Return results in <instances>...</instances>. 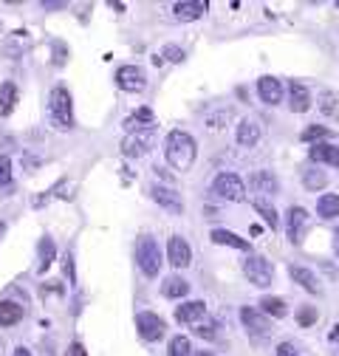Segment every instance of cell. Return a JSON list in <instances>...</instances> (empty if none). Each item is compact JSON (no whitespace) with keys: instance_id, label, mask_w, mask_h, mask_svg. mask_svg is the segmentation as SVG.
Masks as SVG:
<instances>
[{"instance_id":"6da1fadb","label":"cell","mask_w":339,"mask_h":356,"mask_svg":"<svg viewBox=\"0 0 339 356\" xmlns=\"http://www.w3.org/2000/svg\"><path fill=\"white\" fill-rule=\"evenodd\" d=\"M164 156L170 161V167H176V170H190L195 156H198V147H195V139L190 136L187 130H173L167 136L164 142Z\"/></svg>"},{"instance_id":"7a4b0ae2","label":"cell","mask_w":339,"mask_h":356,"mask_svg":"<svg viewBox=\"0 0 339 356\" xmlns=\"http://www.w3.org/2000/svg\"><path fill=\"white\" fill-rule=\"evenodd\" d=\"M49 119L57 130H71L74 127V105H71V94L65 88H54L49 97Z\"/></svg>"},{"instance_id":"3957f363","label":"cell","mask_w":339,"mask_h":356,"mask_svg":"<svg viewBox=\"0 0 339 356\" xmlns=\"http://www.w3.org/2000/svg\"><path fill=\"white\" fill-rule=\"evenodd\" d=\"M136 263H139V269L147 277L158 275V269H161V249H158L156 238H150V235L139 238V243H136Z\"/></svg>"},{"instance_id":"277c9868","label":"cell","mask_w":339,"mask_h":356,"mask_svg":"<svg viewBox=\"0 0 339 356\" xmlns=\"http://www.w3.org/2000/svg\"><path fill=\"white\" fill-rule=\"evenodd\" d=\"M243 275L249 277L251 286H258V289H266V286H272V280H274L272 263H269L266 257H261V254H249V257H246Z\"/></svg>"},{"instance_id":"5b68a950","label":"cell","mask_w":339,"mask_h":356,"mask_svg":"<svg viewBox=\"0 0 339 356\" xmlns=\"http://www.w3.org/2000/svg\"><path fill=\"white\" fill-rule=\"evenodd\" d=\"M212 193L226 201H246V184L235 172H221L215 178V184H212Z\"/></svg>"},{"instance_id":"8992f818","label":"cell","mask_w":339,"mask_h":356,"mask_svg":"<svg viewBox=\"0 0 339 356\" xmlns=\"http://www.w3.org/2000/svg\"><path fill=\"white\" fill-rule=\"evenodd\" d=\"M116 85L127 94H139V91L147 88V74L139 65H122L116 71Z\"/></svg>"},{"instance_id":"52a82bcc","label":"cell","mask_w":339,"mask_h":356,"mask_svg":"<svg viewBox=\"0 0 339 356\" xmlns=\"http://www.w3.org/2000/svg\"><path fill=\"white\" fill-rule=\"evenodd\" d=\"M136 328H139V337L144 342H158L167 331L164 320L158 314H153V311H142V314H136Z\"/></svg>"},{"instance_id":"ba28073f","label":"cell","mask_w":339,"mask_h":356,"mask_svg":"<svg viewBox=\"0 0 339 356\" xmlns=\"http://www.w3.org/2000/svg\"><path fill=\"white\" fill-rule=\"evenodd\" d=\"M150 198H153L158 207H164L170 215H181V212H184V198H181V193H176L173 187L153 184V187H150Z\"/></svg>"},{"instance_id":"9c48e42d","label":"cell","mask_w":339,"mask_h":356,"mask_svg":"<svg viewBox=\"0 0 339 356\" xmlns=\"http://www.w3.org/2000/svg\"><path fill=\"white\" fill-rule=\"evenodd\" d=\"M308 227H311V215H308V209H303V207H291V209H288V241H291V243H303Z\"/></svg>"},{"instance_id":"30bf717a","label":"cell","mask_w":339,"mask_h":356,"mask_svg":"<svg viewBox=\"0 0 339 356\" xmlns=\"http://www.w3.org/2000/svg\"><path fill=\"white\" fill-rule=\"evenodd\" d=\"M153 136H156V127H150V130H136V133H131L124 142H122V153L124 156H144L150 147H153Z\"/></svg>"},{"instance_id":"8fae6325","label":"cell","mask_w":339,"mask_h":356,"mask_svg":"<svg viewBox=\"0 0 339 356\" xmlns=\"http://www.w3.org/2000/svg\"><path fill=\"white\" fill-rule=\"evenodd\" d=\"M167 260L176 266V269H187V266L192 263V249L190 243L181 238V235H173L167 243Z\"/></svg>"},{"instance_id":"7c38bea8","label":"cell","mask_w":339,"mask_h":356,"mask_svg":"<svg viewBox=\"0 0 339 356\" xmlns=\"http://www.w3.org/2000/svg\"><path fill=\"white\" fill-rule=\"evenodd\" d=\"M204 314H206V302L204 300H190V302H181L176 308V320L181 325H192V323L204 320Z\"/></svg>"},{"instance_id":"4fadbf2b","label":"cell","mask_w":339,"mask_h":356,"mask_svg":"<svg viewBox=\"0 0 339 356\" xmlns=\"http://www.w3.org/2000/svg\"><path fill=\"white\" fill-rule=\"evenodd\" d=\"M240 320H243V325H246V331L251 337H266L272 331L269 328V320L261 314V311H254V308H243L240 311Z\"/></svg>"},{"instance_id":"5bb4252c","label":"cell","mask_w":339,"mask_h":356,"mask_svg":"<svg viewBox=\"0 0 339 356\" xmlns=\"http://www.w3.org/2000/svg\"><path fill=\"white\" fill-rule=\"evenodd\" d=\"M258 94L266 105H280L283 102V85L274 76H261L258 79Z\"/></svg>"},{"instance_id":"9a60e30c","label":"cell","mask_w":339,"mask_h":356,"mask_svg":"<svg viewBox=\"0 0 339 356\" xmlns=\"http://www.w3.org/2000/svg\"><path fill=\"white\" fill-rule=\"evenodd\" d=\"M249 187L254 190V193H261V195H274L277 190H280V184H277V178L269 172V170H258L251 178H249Z\"/></svg>"},{"instance_id":"2e32d148","label":"cell","mask_w":339,"mask_h":356,"mask_svg":"<svg viewBox=\"0 0 339 356\" xmlns=\"http://www.w3.org/2000/svg\"><path fill=\"white\" fill-rule=\"evenodd\" d=\"M288 105H291V111L294 113H306L308 108H311V94H308V88L303 85V82H291V88H288Z\"/></svg>"},{"instance_id":"e0dca14e","label":"cell","mask_w":339,"mask_h":356,"mask_svg":"<svg viewBox=\"0 0 339 356\" xmlns=\"http://www.w3.org/2000/svg\"><path fill=\"white\" fill-rule=\"evenodd\" d=\"M258 142H261V124L251 122V119H243V122L238 124V145L254 147Z\"/></svg>"},{"instance_id":"ac0fdd59","label":"cell","mask_w":339,"mask_h":356,"mask_svg":"<svg viewBox=\"0 0 339 356\" xmlns=\"http://www.w3.org/2000/svg\"><path fill=\"white\" fill-rule=\"evenodd\" d=\"M187 291H190V283H187L184 277H179V275H170V277L161 283V294H164L167 300H181V297H187Z\"/></svg>"},{"instance_id":"d6986e66","label":"cell","mask_w":339,"mask_h":356,"mask_svg":"<svg viewBox=\"0 0 339 356\" xmlns=\"http://www.w3.org/2000/svg\"><path fill=\"white\" fill-rule=\"evenodd\" d=\"M308 156L317 164H333V167H339V145H314L308 150Z\"/></svg>"},{"instance_id":"ffe728a7","label":"cell","mask_w":339,"mask_h":356,"mask_svg":"<svg viewBox=\"0 0 339 356\" xmlns=\"http://www.w3.org/2000/svg\"><path fill=\"white\" fill-rule=\"evenodd\" d=\"M288 275H291L294 283H300L306 291H311V294L320 291V280H317V275L308 272V269H303V266H288Z\"/></svg>"},{"instance_id":"44dd1931","label":"cell","mask_w":339,"mask_h":356,"mask_svg":"<svg viewBox=\"0 0 339 356\" xmlns=\"http://www.w3.org/2000/svg\"><path fill=\"white\" fill-rule=\"evenodd\" d=\"M153 122H156L153 111H150V108H139L133 116H127V119H124V127L131 130V133H136V130H150V127H156Z\"/></svg>"},{"instance_id":"7402d4cb","label":"cell","mask_w":339,"mask_h":356,"mask_svg":"<svg viewBox=\"0 0 339 356\" xmlns=\"http://www.w3.org/2000/svg\"><path fill=\"white\" fill-rule=\"evenodd\" d=\"M209 238L215 241L218 246H232V249L249 252V241H246V238H240V235H235V232H229V229H212V235H209Z\"/></svg>"},{"instance_id":"603a6c76","label":"cell","mask_w":339,"mask_h":356,"mask_svg":"<svg viewBox=\"0 0 339 356\" xmlns=\"http://www.w3.org/2000/svg\"><path fill=\"white\" fill-rule=\"evenodd\" d=\"M317 108L328 116V119H339V94L336 91H320L317 94Z\"/></svg>"},{"instance_id":"cb8c5ba5","label":"cell","mask_w":339,"mask_h":356,"mask_svg":"<svg viewBox=\"0 0 339 356\" xmlns=\"http://www.w3.org/2000/svg\"><path fill=\"white\" fill-rule=\"evenodd\" d=\"M206 12V3H192V0H181V3L173 6V15L179 20H198Z\"/></svg>"},{"instance_id":"d4e9b609","label":"cell","mask_w":339,"mask_h":356,"mask_svg":"<svg viewBox=\"0 0 339 356\" xmlns=\"http://www.w3.org/2000/svg\"><path fill=\"white\" fill-rule=\"evenodd\" d=\"M23 305H17V302H9V300H3L0 302V325H17L20 320H23Z\"/></svg>"},{"instance_id":"484cf974","label":"cell","mask_w":339,"mask_h":356,"mask_svg":"<svg viewBox=\"0 0 339 356\" xmlns=\"http://www.w3.org/2000/svg\"><path fill=\"white\" fill-rule=\"evenodd\" d=\"M15 102H17V85L15 82H3L0 85V116H9Z\"/></svg>"},{"instance_id":"4316f807","label":"cell","mask_w":339,"mask_h":356,"mask_svg":"<svg viewBox=\"0 0 339 356\" xmlns=\"http://www.w3.org/2000/svg\"><path fill=\"white\" fill-rule=\"evenodd\" d=\"M261 308H263V314H269V317H274V320L288 317V305H286V300H280V297H263V300H261Z\"/></svg>"},{"instance_id":"83f0119b","label":"cell","mask_w":339,"mask_h":356,"mask_svg":"<svg viewBox=\"0 0 339 356\" xmlns=\"http://www.w3.org/2000/svg\"><path fill=\"white\" fill-rule=\"evenodd\" d=\"M317 212H320V218H325V220L339 218V195H322V198L317 201Z\"/></svg>"},{"instance_id":"f1b7e54d","label":"cell","mask_w":339,"mask_h":356,"mask_svg":"<svg viewBox=\"0 0 339 356\" xmlns=\"http://www.w3.org/2000/svg\"><path fill=\"white\" fill-rule=\"evenodd\" d=\"M37 252H40V272H46L49 266L54 263V254H57L54 241H51V238H42V241H40V246H37Z\"/></svg>"},{"instance_id":"f546056e","label":"cell","mask_w":339,"mask_h":356,"mask_svg":"<svg viewBox=\"0 0 339 356\" xmlns=\"http://www.w3.org/2000/svg\"><path fill=\"white\" fill-rule=\"evenodd\" d=\"M303 184L308 190H322L328 184V175L322 170H303Z\"/></svg>"},{"instance_id":"4dcf8cb0","label":"cell","mask_w":339,"mask_h":356,"mask_svg":"<svg viewBox=\"0 0 339 356\" xmlns=\"http://www.w3.org/2000/svg\"><path fill=\"white\" fill-rule=\"evenodd\" d=\"M170 356H192V342L190 337H173L170 339Z\"/></svg>"},{"instance_id":"1f68e13d","label":"cell","mask_w":339,"mask_h":356,"mask_svg":"<svg viewBox=\"0 0 339 356\" xmlns=\"http://www.w3.org/2000/svg\"><path fill=\"white\" fill-rule=\"evenodd\" d=\"M254 209H258L261 215H263V220H266V224L274 229L277 227V209L272 207V204H266L263 198H254Z\"/></svg>"},{"instance_id":"d6a6232c","label":"cell","mask_w":339,"mask_h":356,"mask_svg":"<svg viewBox=\"0 0 339 356\" xmlns=\"http://www.w3.org/2000/svg\"><path fill=\"white\" fill-rule=\"evenodd\" d=\"M12 187V161L6 156H0V190Z\"/></svg>"},{"instance_id":"836d02e7","label":"cell","mask_w":339,"mask_h":356,"mask_svg":"<svg viewBox=\"0 0 339 356\" xmlns=\"http://www.w3.org/2000/svg\"><path fill=\"white\" fill-rule=\"evenodd\" d=\"M328 136H331V130H328V127H317V124H311V127H306V130H303V139H306V142L328 139Z\"/></svg>"},{"instance_id":"e575fe53","label":"cell","mask_w":339,"mask_h":356,"mask_svg":"<svg viewBox=\"0 0 339 356\" xmlns=\"http://www.w3.org/2000/svg\"><path fill=\"white\" fill-rule=\"evenodd\" d=\"M161 57H167L170 63H181V60H184V49H179V46H173V42H170V46L161 49Z\"/></svg>"},{"instance_id":"d590c367","label":"cell","mask_w":339,"mask_h":356,"mask_svg":"<svg viewBox=\"0 0 339 356\" xmlns=\"http://www.w3.org/2000/svg\"><path fill=\"white\" fill-rule=\"evenodd\" d=\"M297 320H300V325H311V323H317V308L314 305H306L303 311H300V314H297Z\"/></svg>"},{"instance_id":"8d00e7d4","label":"cell","mask_w":339,"mask_h":356,"mask_svg":"<svg viewBox=\"0 0 339 356\" xmlns=\"http://www.w3.org/2000/svg\"><path fill=\"white\" fill-rule=\"evenodd\" d=\"M277 356H303V353H300V348H294L291 342H283V345H277Z\"/></svg>"},{"instance_id":"74e56055","label":"cell","mask_w":339,"mask_h":356,"mask_svg":"<svg viewBox=\"0 0 339 356\" xmlns=\"http://www.w3.org/2000/svg\"><path fill=\"white\" fill-rule=\"evenodd\" d=\"M195 334H198L201 339H215V325H198Z\"/></svg>"},{"instance_id":"f35d334b","label":"cell","mask_w":339,"mask_h":356,"mask_svg":"<svg viewBox=\"0 0 339 356\" xmlns=\"http://www.w3.org/2000/svg\"><path fill=\"white\" fill-rule=\"evenodd\" d=\"M65 275H68V283L76 280V277H74V257H71V252L65 254Z\"/></svg>"},{"instance_id":"ab89813d","label":"cell","mask_w":339,"mask_h":356,"mask_svg":"<svg viewBox=\"0 0 339 356\" xmlns=\"http://www.w3.org/2000/svg\"><path fill=\"white\" fill-rule=\"evenodd\" d=\"M68 356H88V353H85V348H82L79 342H74V345L68 348Z\"/></svg>"},{"instance_id":"60d3db41","label":"cell","mask_w":339,"mask_h":356,"mask_svg":"<svg viewBox=\"0 0 339 356\" xmlns=\"http://www.w3.org/2000/svg\"><path fill=\"white\" fill-rule=\"evenodd\" d=\"M12 356H31V350H28V348H15Z\"/></svg>"},{"instance_id":"b9f144b4","label":"cell","mask_w":339,"mask_h":356,"mask_svg":"<svg viewBox=\"0 0 339 356\" xmlns=\"http://www.w3.org/2000/svg\"><path fill=\"white\" fill-rule=\"evenodd\" d=\"M333 249H336V257H339V229H333Z\"/></svg>"},{"instance_id":"7bdbcfd3","label":"cell","mask_w":339,"mask_h":356,"mask_svg":"<svg viewBox=\"0 0 339 356\" xmlns=\"http://www.w3.org/2000/svg\"><path fill=\"white\" fill-rule=\"evenodd\" d=\"M198 356H212V353H209V350H201V353H198Z\"/></svg>"},{"instance_id":"ee69618b","label":"cell","mask_w":339,"mask_h":356,"mask_svg":"<svg viewBox=\"0 0 339 356\" xmlns=\"http://www.w3.org/2000/svg\"><path fill=\"white\" fill-rule=\"evenodd\" d=\"M336 9H339V0H336Z\"/></svg>"},{"instance_id":"f6af8a7d","label":"cell","mask_w":339,"mask_h":356,"mask_svg":"<svg viewBox=\"0 0 339 356\" xmlns=\"http://www.w3.org/2000/svg\"><path fill=\"white\" fill-rule=\"evenodd\" d=\"M0 232H3V227H0Z\"/></svg>"}]
</instances>
